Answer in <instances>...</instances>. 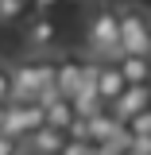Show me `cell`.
I'll use <instances>...</instances> for the list:
<instances>
[{"mask_svg":"<svg viewBox=\"0 0 151 155\" xmlns=\"http://www.w3.org/2000/svg\"><path fill=\"white\" fill-rule=\"evenodd\" d=\"M8 78H12V101L51 105L58 97V89H54V58H47V54H35V58H23L16 66H8Z\"/></svg>","mask_w":151,"mask_h":155,"instance_id":"1","label":"cell"},{"mask_svg":"<svg viewBox=\"0 0 151 155\" xmlns=\"http://www.w3.org/2000/svg\"><path fill=\"white\" fill-rule=\"evenodd\" d=\"M116 31H120V54L151 58V12L143 4H116Z\"/></svg>","mask_w":151,"mask_h":155,"instance_id":"2","label":"cell"},{"mask_svg":"<svg viewBox=\"0 0 151 155\" xmlns=\"http://www.w3.org/2000/svg\"><path fill=\"white\" fill-rule=\"evenodd\" d=\"M85 47L97 62H113L120 54V31H116V4H101L93 16H89V27H85Z\"/></svg>","mask_w":151,"mask_h":155,"instance_id":"3","label":"cell"},{"mask_svg":"<svg viewBox=\"0 0 151 155\" xmlns=\"http://www.w3.org/2000/svg\"><path fill=\"white\" fill-rule=\"evenodd\" d=\"M47 128V116H43V105H31V101H8L4 105V120H0V136L8 140H27L31 132Z\"/></svg>","mask_w":151,"mask_h":155,"instance_id":"4","label":"cell"},{"mask_svg":"<svg viewBox=\"0 0 151 155\" xmlns=\"http://www.w3.org/2000/svg\"><path fill=\"white\" fill-rule=\"evenodd\" d=\"M147 109H151V85H124V93L116 97V101L105 109V113L113 116L116 124H124V128H128L136 116H140V113H147Z\"/></svg>","mask_w":151,"mask_h":155,"instance_id":"5","label":"cell"},{"mask_svg":"<svg viewBox=\"0 0 151 155\" xmlns=\"http://www.w3.org/2000/svg\"><path fill=\"white\" fill-rule=\"evenodd\" d=\"M81 78H85V62H81V58H74V54L54 58V89H58L62 101H70V97L77 93Z\"/></svg>","mask_w":151,"mask_h":155,"instance_id":"6","label":"cell"},{"mask_svg":"<svg viewBox=\"0 0 151 155\" xmlns=\"http://www.w3.org/2000/svg\"><path fill=\"white\" fill-rule=\"evenodd\" d=\"M93 89H97L101 109H109L116 97L124 93V78H120V70L113 62H93Z\"/></svg>","mask_w":151,"mask_h":155,"instance_id":"7","label":"cell"},{"mask_svg":"<svg viewBox=\"0 0 151 155\" xmlns=\"http://www.w3.org/2000/svg\"><path fill=\"white\" fill-rule=\"evenodd\" d=\"M85 140H89L93 147H97V143H113V140H128V128H124V124H116L113 116L101 109L97 116L85 120Z\"/></svg>","mask_w":151,"mask_h":155,"instance_id":"8","label":"cell"},{"mask_svg":"<svg viewBox=\"0 0 151 155\" xmlns=\"http://www.w3.org/2000/svg\"><path fill=\"white\" fill-rule=\"evenodd\" d=\"M113 66L120 70L124 85H151V58H136V54H116Z\"/></svg>","mask_w":151,"mask_h":155,"instance_id":"9","label":"cell"},{"mask_svg":"<svg viewBox=\"0 0 151 155\" xmlns=\"http://www.w3.org/2000/svg\"><path fill=\"white\" fill-rule=\"evenodd\" d=\"M23 43L31 47V51H47V47H54L58 43V23L47 16H35L27 23V31H23Z\"/></svg>","mask_w":151,"mask_h":155,"instance_id":"10","label":"cell"},{"mask_svg":"<svg viewBox=\"0 0 151 155\" xmlns=\"http://www.w3.org/2000/svg\"><path fill=\"white\" fill-rule=\"evenodd\" d=\"M62 143H66V136L54 132V128H39V132H31L27 140H23L27 155H58V151H62Z\"/></svg>","mask_w":151,"mask_h":155,"instance_id":"11","label":"cell"},{"mask_svg":"<svg viewBox=\"0 0 151 155\" xmlns=\"http://www.w3.org/2000/svg\"><path fill=\"white\" fill-rule=\"evenodd\" d=\"M43 116H47V128H54V132H62V136H66V128L77 120L74 105H70V101H62V97H54L51 105H43Z\"/></svg>","mask_w":151,"mask_h":155,"instance_id":"12","label":"cell"},{"mask_svg":"<svg viewBox=\"0 0 151 155\" xmlns=\"http://www.w3.org/2000/svg\"><path fill=\"white\" fill-rule=\"evenodd\" d=\"M23 16V0H0V23H16Z\"/></svg>","mask_w":151,"mask_h":155,"instance_id":"13","label":"cell"},{"mask_svg":"<svg viewBox=\"0 0 151 155\" xmlns=\"http://www.w3.org/2000/svg\"><path fill=\"white\" fill-rule=\"evenodd\" d=\"M58 155H93V143L89 140H66Z\"/></svg>","mask_w":151,"mask_h":155,"instance_id":"14","label":"cell"},{"mask_svg":"<svg viewBox=\"0 0 151 155\" xmlns=\"http://www.w3.org/2000/svg\"><path fill=\"white\" fill-rule=\"evenodd\" d=\"M128 136H151V109H147V113H140L132 124H128Z\"/></svg>","mask_w":151,"mask_h":155,"instance_id":"15","label":"cell"},{"mask_svg":"<svg viewBox=\"0 0 151 155\" xmlns=\"http://www.w3.org/2000/svg\"><path fill=\"white\" fill-rule=\"evenodd\" d=\"M124 155H151V136H132Z\"/></svg>","mask_w":151,"mask_h":155,"instance_id":"16","label":"cell"},{"mask_svg":"<svg viewBox=\"0 0 151 155\" xmlns=\"http://www.w3.org/2000/svg\"><path fill=\"white\" fill-rule=\"evenodd\" d=\"M12 101V78H8V66H0V105Z\"/></svg>","mask_w":151,"mask_h":155,"instance_id":"17","label":"cell"},{"mask_svg":"<svg viewBox=\"0 0 151 155\" xmlns=\"http://www.w3.org/2000/svg\"><path fill=\"white\" fill-rule=\"evenodd\" d=\"M0 155H19V143L8 140V136H0Z\"/></svg>","mask_w":151,"mask_h":155,"instance_id":"18","label":"cell"},{"mask_svg":"<svg viewBox=\"0 0 151 155\" xmlns=\"http://www.w3.org/2000/svg\"><path fill=\"white\" fill-rule=\"evenodd\" d=\"M58 0H35V8H54Z\"/></svg>","mask_w":151,"mask_h":155,"instance_id":"19","label":"cell"},{"mask_svg":"<svg viewBox=\"0 0 151 155\" xmlns=\"http://www.w3.org/2000/svg\"><path fill=\"white\" fill-rule=\"evenodd\" d=\"M0 120H4V105H0Z\"/></svg>","mask_w":151,"mask_h":155,"instance_id":"20","label":"cell"}]
</instances>
